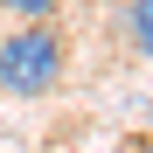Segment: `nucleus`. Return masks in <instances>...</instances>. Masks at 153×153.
Wrapping results in <instances>:
<instances>
[{"label":"nucleus","instance_id":"obj_2","mask_svg":"<svg viewBox=\"0 0 153 153\" xmlns=\"http://www.w3.org/2000/svg\"><path fill=\"white\" fill-rule=\"evenodd\" d=\"M125 42L153 63V0H125Z\"/></svg>","mask_w":153,"mask_h":153},{"label":"nucleus","instance_id":"obj_3","mask_svg":"<svg viewBox=\"0 0 153 153\" xmlns=\"http://www.w3.org/2000/svg\"><path fill=\"white\" fill-rule=\"evenodd\" d=\"M7 14H21V21H56V0H0Z\"/></svg>","mask_w":153,"mask_h":153},{"label":"nucleus","instance_id":"obj_1","mask_svg":"<svg viewBox=\"0 0 153 153\" xmlns=\"http://www.w3.org/2000/svg\"><path fill=\"white\" fill-rule=\"evenodd\" d=\"M63 84V35L49 21H28L0 42V91L7 97H49Z\"/></svg>","mask_w":153,"mask_h":153}]
</instances>
